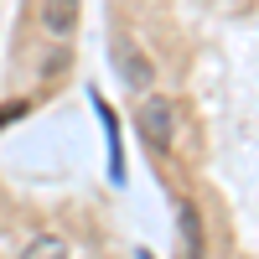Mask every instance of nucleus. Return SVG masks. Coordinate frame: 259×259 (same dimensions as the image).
Listing matches in <instances>:
<instances>
[{
	"label": "nucleus",
	"mask_w": 259,
	"mask_h": 259,
	"mask_svg": "<svg viewBox=\"0 0 259 259\" xmlns=\"http://www.w3.org/2000/svg\"><path fill=\"white\" fill-rule=\"evenodd\" d=\"M78 6H83V0H47V6H41L47 31H52V36H68V31L78 26Z\"/></svg>",
	"instance_id": "4"
},
{
	"label": "nucleus",
	"mask_w": 259,
	"mask_h": 259,
	"mask_svg": "<svg viewBox=\"0 0 259 259\" xmlns=\"http://www.w3.org/2000/svg\"><path fill=\"white\" fill-rule=\"evenodd\" d=\"M21 259H68V244L57 239V233H36V239L26 244V254Z\"/></svg>",
	"instance_id": "5"
},
{
	"label": "nucleus",
	"mask_w": 259,
	"mask_h": 259,
	"mask_svg": "<svg viewBox=\"0 0 259 259\" xmlns=\"http://www.w3.org/2000/svg\"><path fill=\"white\" fill-rule=\"evenodd\" d=\"M140 135L150 150H166L171 145V104L166 99H145L140 104Z\"/></svg>",
	"instance_id": "2"
},
{
	"label": "nucleus",
	"mask_w": 259,
	"mask_h": 259,
	"mask_svg": "<svg viewBox=\"0 0 259 259\" xmlns=\"http://www.w3.org/2000/svg\"><path fill=\"white\" fill-rule=\"evenodd\" d=\"M177 223H182V249H187V259H207V233H202L197 202H177Z\"/></svg>",
	"instance_id": "3"
},
{
	"label": "nucleus",
	"mask_w": 259,
	"mask_h": 259,
	"mask_svg": "<svg viewBox=\"0 0 259 259\" xmlns=\"http://www.w3.org/2000/svg\"><path fill=\"white\" fill-rule=\"evenodd\" d=\"M109 52H114V68H119V78L130 83V89H150V83H156V68H150V57L135 47L130 31H114L109 36Z\"/></svg>",
	"instance_id": "1"
},
{
	"label": "nucleus",
	"mask_w": 259,
	"mask_h": 259,
	"mask_svg": "<svg viewBox=\"0 0 259 259\" xmlns=\"http://www.w3.org/2000/svg\"><path fill=\"white\" fill-rule=\"evenodd\" d=\"M26 114V104H6V109H0V124H11V119H21Z\"/></svg>",
	"instance_id": "6"
}]
</instances>
